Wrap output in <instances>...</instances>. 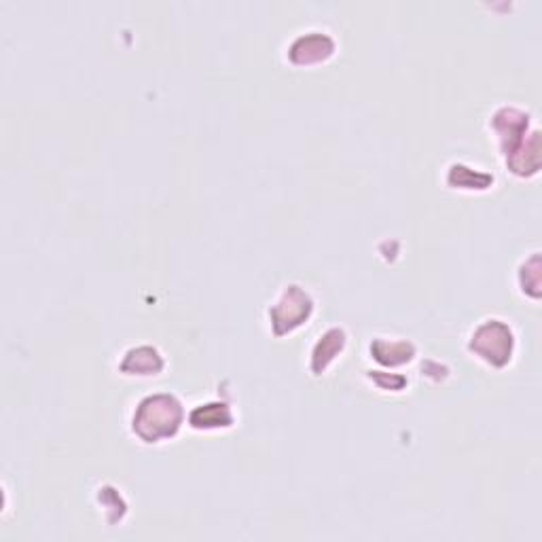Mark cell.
<instances>
[{
  "mask_svg": "<svg viewBox=\"0 0 542 542\" xmlns=\"http://www.w3.org/2000/svg\"><path fill=\"white\" fill-rule=\"evenodd\" d=\"M343 346H346V335H343L341 329H331L324 333L314 350V358H312L314 371L322 373L324 369H327L333 363V358L343 352Z\"/></svg>",
  "mask_w": 542,
  "mask_h": 542,
  "instance_id": "cell-6",
  "label": "cell"
},
{
  "mask_svg": "<svg viewBox=\"0 0 542 542\" xmlns=\"http://www.w3.org/2000/svg\"><path fill=\"white\" fill-rule=\"evenodd\" d=\"M490 125L496 134L498 149H500V155L504 157V161L513 157L523 147V144H526L530 134L534 132L530 128V115L515 106L498 108V111L492 115Z\"/></svg>",
  "mask_w": 542,
  "mask_h": 542,
  "instance_id": "cell-3",
  "label": "cell"
},
{
  "mask_svg": "<svg viewBox=\"0 0 542 542\" xmlns=\"http://www.w3.org/2000/svg\"><path fill=\"white\" fill-rule=\"evenodd\" d=\"M189 422L197 430L227 428L233 424V415L227 405H200L195 411H191Z\"/></svg>",
  "mask_w": 542,
  "mask_h": 542,
  "instance_id": "cell-8",
  "label": "cell"
},
{
  "mask_svg": "<svg viewBox=\"0 0 542 542\" xmlns=\"http://www.w3.org/2000/svg\"><path fill=\"white\" fill-rule=\"evenodd\" d=\"M507 168L511 170V174H515L517 178H532L538 174L540 170V134L538 130H534L530 134V138L526 140V144L507 161Z\"/></svg>",
  "mask_w": 542,
  "mask_h": 542,
  "instance_id": "cell-5",
  "label": "cell"
},
{
  "mask_svg": "<svg viewBox=\"0 0 542 542\" xmlns=\"http://www.w3.org/2000/svg\"><path fill=\"white\" fill-rule=\"evenodd\" d=\"M314 303L301 286H286L280 299L271 305V324H274V333L284 335L299 329L301 324L312 316Z\"/></svg>",
  "mask_w": 542,
  "mask_h": 542,
  "instance_id": "cell-4",
  "label": "cell"
},
{
  "mask_svg": "<svg viewBox=\"0 0 542 542\" xmlns=\"http://www.w3.org/2000/svg\"><path fill=\"white\" fill-rule=\"evenodd\" d=\"M471 350L485 365L502 369L511 363L515 352V335L502 320H485L468 341Z\"/></svg>",
  "mask_w": 542,
  "mask_h": 542,
  "instance_id": "cell-2",
  "label": "cell"
},
{
  "mask_svg": "<svg viewBox=\"0 0 542 542\" xmlns=\"http://www.w3.org/2000/svg\"><path fill=\"white\" fill-rule=\"evenodd\" d=\"M121 369L128 375H157L164 369V360L153 348H138L125 356Z\"/></svg>",
  "mask_w": 542,
  "mask_h": 542,
  "instance_id": "cell-7",
  "label": "cell"
},
{
  "mask_svg": "<svg viewBox=\"0 0 542 542\" xmlns=\"http://www.w3.org/2000/svg\"><path fill=\"white\" fill-rule=\"evenodd\" d=\"M183 420V405L172 394H155L138 405L132 426L134 435L144 443H159L176 437Z\"/></svg>",
  "mask_w": 542,
  "mask_h": 542,
  "instance_id": "cell-1",
  "label": "cell"
}]
</instances>
